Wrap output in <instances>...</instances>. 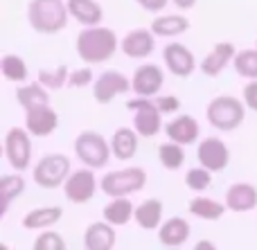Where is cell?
I'll use <instances>...</instances> for the list:
<instances>
[{"label": "cell", "instance_id": "obj_1", "mask_svg": "<svg viewBox=\"0 0 257 250\" xmlns=\"http://www.w3.org/2000/svg\"><path fill=\"white\" fill-rule=\"evenodd\" d=\"M75 50H77V57L84 63L99 66V63H106L108 59L115 57V52L120 50V39H117V34L111 27H104V25L84 27L77 34Z\"/></svg>", "mask_w": 257, "mask_h": 250}, {"label": "cell", "instance_id": "obj_2", "mask_svg": "<svg viewBox=\"0 0 257 250\" xmlns=\"http://www.w3.org/2000/svg\"><path fill=\"white\" fill-rule=\"evenodd\" d=\"M70 12L66 0H30L27 5V21L30 27L39 34H57L66 30Z\"/></svg>", "mask_w": 257, "mask_h": 250}, {"label": "cell", "instance_id": "obj_3", "mask_svg": "<svg viewBox=\"0 0 257 250\" xmlns=\"http://www.w3.org/2000/svg\"><path fill=\"white\" fill-rule=\"evenodd\" d=\"M246 104L244 99H237L232 95H217L210 99L208 108H205V117H208L210 126L219 131H235L244 124L246 120Z\"/></svg>", "mask_w": 257, "mask_h": 250}, {"label": "cell", "instance_id": "obj_4", "mask_svg": "<svg viewBox=\"0 0 257 250\" xmlns=\"http://www.w3.org/2000/svg\"><path fill=\"white\" fill-rule=\"evenodd\" d=\"M75 156L79 158L81 165L93 167V169H102L113 158L111 142L102 133H97V131H81L75 138Z\"/></svg>", "mask_w": 257, "mask_h": 250}, {"label": "cell", "instance_id": "obj_5", "mask_svg": "<svg viewBox=\"0 0 257 250\" xmlns=\"http://www.w3.org/2000/svg\"><path fill=\"white\" fill-rule=\"evenodd\" d=\"M147 185V171L142 167H124V169L108 171L99 180V189L106 196H133Z\"/></svg>", "mask_w": 257, "mask_h": 250}, {"label": "cell", "instance_id": "obj_6", "mask_svg": "<svg viewBox=\"0 0 257 250\" xmlns=\"http://www.w3.org/2000/svg\"><path fill=\"white\" fill-rule=\"evenodd\" d=\"M70 171H72V165L66 153H48V156H43L36 162L32 176H34V183L41 189H57V187H63Z\"/></svg>", "mask_w": 257, "mask_h": 250}, {"label": "cell", "instance_id": "obj_7", "mask_svg": "<svg viewBox=\"0 0 257 250\" xmlns=\"http://www.w3.org/2000/svg\"><path fill=\"white\" fill-rule=\"evenodd\" d=\"M126 108L133 111V129L140 133V138H156L163 131V113L156 106L154 97L133 95L126 102Z\"/></svg>", "mask_w": 257, "mask_h": 250}, {"label": "cell", "instance_id": "obj_8", "mask_svg": "<svg viewBox=\"0 0 257 250\" xmlns=\"http://www.w3.org/2000/svg\"><path fill=\"white\" fill-rule=\"evenodd\" d=\"M32 138L34 135L27 129H18V126H12V129L5 133L3 140V151L7 162L12 165L14 171H25L30 169L32 165Z\"/></svg>", "mask_w": 257, "mask_h": 250}, {"label": "cell", "instance_id": "obj_9", "mask_svg": "<svg viewBox=\"0 0 257 250\" xmlns=\"http://www.w3.org/2000/svg\"><path fill=\"white\" fill-rule=\"evenodd\" d=\"M99 187V180L95 178L93 167H84V169H75L70 171L68 180L63 183V194L70 203H77V205H84L90 198L95 196Z\"/></svg>", "mask_w": 257, "mask_h": 250}, {"label": "cell", "instance_id": "obj_10", "mask_svg": "<svg viewBox=\"0 0 257 250\" xmlns=\"http://www.w3.org/2000/svg\"><path fill=\"white\" fill-rule=\"evenodd\" d=\"M124 93H131V79L120 70H106L93 81V97L97 104H111Z\"/></svg>", "mask_w": 257, "mask_h": 250}, {"label": "cell", "instance_id": "obj_11", "mask_svg": "<svg viewBox=\"0 0 257 250\" xmlns=\"http://www.w3.org/2000/svg\"><path fill=\"white\" fill-rule=\"evenodd\" d=\"M196 160H199V165L208 167L210 171L219 174V171H223L228 167V162H230V149L226 147V142H223L221 138L210 135V138L201 140L199 147H196Z\"/></svg>", "mask_w": 257, "mask_h": 250}, {"label": "cell", "instance_id": "obj_12", "mask_svg": "<svg viewBox=\"0 0 257 250\" xmlns=\"http://www.w3.org/2000/svg\"><path fill=\"white\" fill-rule=\"evenodd\" d=\"M165 86L163 68L156 63H142L131 77V93L140 97H156Z\"/></svg>", "mask_w": 257, "mask_h": 250}, {"label": "cell", "instance_id": "obj_13", "mask_svg": "<svg viewBox=\"0 0 257 250\" xmlns=\"http://www.w3.org/2000/svg\"><path fill=\"white\" fill-rule=\"evenodd\" d=\"M163 61L167 66V70L172 75L181 77V79L190 77L196 70V59L192 54V50L187 45L178 43V41H172V43H167L163 48Z\"/></svg>", "mask_w": 257, "mask_h": 250}, {"label": "cell", "instance_id": "obj_14", "mask_svg": "<svg viewBox=\"0 0 257 250\" xmlns=\"http://www.w3.org/2000/svg\"><path fill=\"white\" fill-rule=\"evenodd\" d=\"M156 39L158 36L151 32V27H136L120 39V50L128 59H147L156 50Z\"/></svg>", "mask_w": 257, "mask_h": 250}, {"label": "cell", "instance_id": "obj_15", "mask_svg": "<svg viewBox=\"0 0 257 250\" xmlns=\"http://www.w3.org/2000/svg\"><path fill=\"white\" fill-rule=\"evenodd\" d=\"M25 129L34 138H48L59 129V113L50 104L34 106L25 111Z\"/></svg>", "mask_w": 257, "mask_h": 250}, {"label": "cell", "instance_id": "obj_16", "mask_svg": "<svg viewBox=\"0 0 257 250\" xmlns=\"http://www.w3.org/2000/svg\"><path fill=\"white\" fill-rule=\"evenodd\" d=\"M235 54H237L235 45L228 43V41L214 43V48L210 50V52L203 57V61H201V66H199L201 72H203L205 77H219L232 61H235Z\"/></svg>", "mask_w": 257, "mask_h": 250}, {"label": "cell", "instance_id": "obj_17", "mask_svg": "<svg viewBox=\"0 0 257 250\" xmlns=\"http://www.w3.org/2000/svg\"><path fill=\"white\" fill-rule=\"evenodd\" d=\"M165 133H167V138L174 140V142L183 144V147H190V144L199 142L201 126L192 115L181 113V115H176L174 120H169L167 124H165Z\"/></svg>", "mask_w": 257, "mask_h": 250}, {"label": "cell", "instance_id": "obj_18", "mask_svg": "<svg viewBox=\"0 0 257 250\" xmlns=\"http://www.w3.org/2000/svg\"><path fill=\"white\" fill-rule=\"evenodd\" d=\"M226 205L230 212L235 214H244L257 207V187H253L250 183H232L226 189Z\"/></svg>", "mask_w": 257, "mask_h": 250}, {"label": "cell", "instance_id": "obj_19", "mask_svg": "<svg viewBox=\"0 0 257 250\" xmlns=\"http://www.w3.org/2000/svg\"><path fill=\"white\" fill-rule=\"evenodd\" d=\"M117 234H115V225L104 221H95L86 228L84 232V248L86 250H111L115 248Z\"/></svg>", "mask_w": 257, "mask_h": 250}, {"label": "cell", "instance_id": "obj_20", "mask_svg": "<svg viewBox=\"0 0 257 250\" xmlns=\"http://www.w3.org/2000/svg\"><path fill=\"white\" fill-rule=\"evenodd\" d=\"M190 232H192V228L185 219L172 216V219L163 221V225L158 228V241L165 248H178L190 239Z\"/></svg>", "mask_w": 257, "mask_h": 250}, {"label": "cell", "instance_id": "obj_21", "mask_svg": "<svg viewBox=\"0 0 257 250\" xmlns=\"http://www.w3.org/2000/svg\"><path fill=\"white\" fill-rule=\"evenodd\" d=\"M138 140H140V133H138L136 129H126V126L115 129V133L111 135L113 158H117L120 162L133 160L138 153Z\"/></svg>", "mask_w": 257, "mask_h": 250}, {"label": "cell", "instance_id": "obj_22", "mask_svg": "<svg viewBox=\"0 0 257 250\" xmlns=\"http://www.w3.org/2000/svg\"><path fill=\"white\" fill-rule=\"evenodd\" d=\"M68 3V12L75 18L79 25L84 27H93V25H102L104 21V9L97 0H66Z\"/></svg>", "mask_w": 257, "mask_h": 250}, {"label": "cell", "instance_id": "obj_23", "mask_svg": "<svg viewBox=\"0 0 257 250\" xmlns=\"http://www.w3.org/2000/svg\"><path fill=\"white\" fill-rule=\"evenodd\" d=\"M63 210L59 205H45V207H34L23 216L21 225L25 230H48L61 221Z\"/></svg>", "mask_w": 257, "mask_h": 250}, {"label": "cell", "instance_id": "obj_24", "mask_svg": "<svg viewBox=\"0 0 257 250\" xmlns=\"http://www.w3.org/2000/svg\"><path fill=\"white\" fill-rule=\"evenodd\" d=\"M149 27L158 39H174L190 30V18H185L183 14H163L156 16Z\"/></svg>", "mask_w": 257, "mask_h": 250}, {"label": "cell", "instance_id": "obj_25", "mask_svg": "<svg viewBox=\"0 0 257 250\" xmlns=\"http://www.w3.org/2000/svg\"><path fill=\"white\" fill-rule=\"evenodd\" d=\"M163 212L165 205L158 198H147L140 205H136V216L133 221L138 223V228L142 230H158L163 225Z\"/></svg>", "mask_w": 257, "mask_h": 250}, {"label": "cell", "instance_id": "obj_26", "mask_svg": "<svg viewBox=\"0 0 257 250\" xmlns=\"http://www.w3.org/2000/svg\"><path fill=\"white\" fill-rule=\"evenodd\" d=\"M136 216V205L128 201V196H115L108 205H104L102 210V219H106L108 223H113L115 228L126 225L128 221H133Z\"/></svg>", "mask_w": 257, "mask_h": 250}, {"label": "cell", "instance_id": "obj_27", "mask_svg": "<svg viewBox=\"0 0 257 250\" xmlns=\"http://www.w3.org/2000/svg\"><path fill=\"white\" fill-rule=\"evenodd\" d=\"M187 210H190V214L196 216V219L219 221L223 214H226L228 205H226V201L221 203V201H214V198H210V196H196L190 201Z\"/></svg>", "mask_w": 257, "mask_h": 250}, {"label": "cell", "instance_id": "obj_28", "mask_svg": "<svg viewBox=\"0 0 257 250\" xmlns=\"http://www.w3.org/2000/svg\"><path fill=\"white\" fill-rule=\"evenodd\" d=\"M16 102L21 104L23 108H34V106H43V104H50V88H45L39 79L34 84H23L21 88L16 90Z\"/></svg>", "mask_w": 257, "mask_h": 250}, {"label": "cell", "instance_id": "obj_29", "mask_svg": "<svg viewBox=\"0 0 257 250\" xmlns=\"http://www.w3.org/2000/svg\"><path fill=\"white\" fill-rule=\"evenodd\" d=\"M23 192H25V178L21 176V171L0 176V198H3V210H0V214L3 216L7 214L12 201H16Z\"/></svg>", "mask_w": 257, "mask_h": 250}, {"label": "cell", "instance_id": "obj_30", "mask_svg": "<svg viewBox=\"0 0 257 250\" xmlns=\"http://www.w3.org/2000/svg\"><path fill=\"white\" fill-rule=\"evenodd\" d=\"M0 72L9 84H25L27 77H30V68H27L25 59L18 57V54H5L0 59Z\"/></svg>", "mask_w": 257, "mask_h": 250}, {"label": "cell", "instance_id": "obj_31", "mask_svg": "<svg viewBox=\"0 0 257 250\" xmlns=\"http://www.w3.org/2000/svg\"><path fill=\"white\" fill-rule=\"evenodd\" d=\"M158 160L167 171L181 169V167L185 165V147L178 144V142H174V140L163 142L158 147Z\"/></svg>", "mask_w": 257, "mask_h": 250}, {"label": "cell", "instance_id": "obj_32", "mask_svg": "<svg viewBox=\"0 0 257 250\" xmlns=\"http://www.w3.org/2000/svg\"><path fill=\"white\" fill-rule=\"evenodd\" d=\"M232 66H235V72L239 77H244V79H257V48H246V50H239V52L235 54V61H232Z\"/></svg>", "mask_w": 257, "mask_h": 250}, {"label": "cell", "instance_id": "obj_33", "mask_svg": "<svg viewBox=\"0 0 257 250\" xmlns=\"http://www.w3.org/2000/svg\"><path fill=\"white\" fill-rule=\"evenodd\" d=\"M36 79H39L45 88L59 90V88H63V86H68V79H70V68L63 66V63L61 66H57V68H43V70H39Z\"/></svg>", "mask_w": 257, "mask_h": 250}, {"label": "cell", "instance_id": "obj_34", "mask_svg": "<svg viewBox=\"0 0 257 250\" xmlns=\"http://www.w3.org/2000/svg\"><path fill=\"white\" fill-rule=\"evenodd\" d=\"M212 174L214 171H210L208 167H203V165L192 167V169L185 171V187L196 194L205 192V189L212 185Z\"/></svg>", "mask_w": 257, "mask_h": 250}, {"label": "cell", "instance_id": "obj_35", "mask_svg": "<svg viewBox=\"0 0 257 250\" xmlns=\"http://www.w3.org/2000/svg\"><path fill=\"white\" fill-rule=\"evenodd\" d=\"M34 250H66V241H63V237L57 232V230L48 228V230H41V234L36 237Z\"/></svg>", "mask_w": 257, "mask_h": 250}, {"label": "cell", "instance_id": "obj_36", "mask_svg": "<svg viewBox=\"0 0 257 250\" xmlns=\"http://www.w3.org/2000/svg\"><path fill=\"white\" fill-rule=\"evenodd\" d=\"M93 70H90V66L86 63L84 68H79V70H72L70 72V79H68V86L70 88H84V86H90L93 84Z\"/></svg>", "mask_w": 257, "mask_h": 250}, {"label": "cell", "instance_id": "obj_37", "mask_svg": "<svg viewBox=\"0 0 257 250\" xmlns=\"http://www.w3.org/2000/svg\"><path fill=\"white\" fill-rule=\"evenodd\" d=\"M154 102H156V106L160 108V113H163V115H172V113L181 111V99L174 97V95H163V97H158V95H156Z\"/></svg>", "mask_w": 257, "mask_h": 250}, {"label": "cell", "instance_id": "obj_38", "mask_svg": "<svg viewBox=\"0 0 257 250\" xmlns=\"http://www.w3.org/2000/svg\"><path fill=\"white\" fill-rule=\"evenodd\" d=\"M244 104L248 106V111L257 113V79H250L248 84L244 86Z\"/></svg>", "mask_w": 257, "mask_h": 250}, {"label": "cell", "instance_id": "obj_39", "mask_svg": "<svg viewBox=\"0 0 257 250\" xmlns=\"http://www.w3.org/2000/svg\"><path fill=\"white\" fill-rule=\"evenodd\" d=\"M136 3L140 5L145 12H149V14H160L169 3H172V0H136Z\"/></svg>", "mask_w": 257, "mask_h": 250}, {"label": "cell", "instance_id": "obj_40", "mask_svg": "<svg viewBox=\"0 0 257 250\" xmlns=\"http://www.w3.org/2000/svg\"><path fill=\"white\" fill-rule=\"evenodd\" d=\"M172 5H176L181 12H187V9H192L196 5V0H172Z\"/></svg>", "mask_w": 257, "mask_h": 250}, {"label": "cell", "instance_id": "obj_41", "mask_svg": "<svg viewBox=\"0 0 257 250\" xmlns=\"http://www.w3.org/2000/svg\"><path fill=\"white\" fill-rule=\"evenodd\" d=\"M196 250H214V243H210V241H196Z\"/></svg>", "mask_w": 257, "mask_h": 250}]
</instances>
